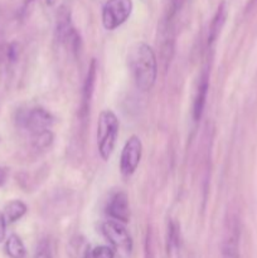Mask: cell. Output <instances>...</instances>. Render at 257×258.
Segmentation results:
<instances>
[{
  "label": "cell",
  "instance_id": "e0dca14e",
  "mask_svg": "<svg viewBox=\"0 0 257 258\" xmlns=\"http://www.w3.org/2000/svg\"><path fill=\"white\" fill-rule=\"evenodd\" d=\"M5 180H7V171L3 168H0V185H3Z\"/></svg>",
  "mask_w": 257,
  "mask_h": 258
},
{
  "label": "cell",
  "instance_id": "ac0fdd59",
  "mask_svg": "<svg viewBox=\"0 0 257 258\" xmlns=\"http://www.w3.org/2000/svg\"><path fill=\"white\" fill-rule=\"evenodd\" d=\"M54 2H55V0H47V3H48V4H49V5L54 4Z\"/></svg>",
  "mask_w": 257,
  "mask_h": 258
},
{
  "label": "cell",
  "instance_id": "30bf717a",
  "mask_svg": "<svg viewBox=\"0 0 257 258\" xmlns=\"http://www.w3.org/2000/svg\"><path fill=\"white\" fill-rule=\"evenodd\" d=\"M25 213H27V206L20 201H13L5 207V211H4L5 221L13 223V222L19 221Z\"/></svg>",
  "mask_w": 257,
  "mask_h": 258
},
{
  "label": "cell",
  "instance_id": "4fadbf2b",
  "mask_svg": "<svg viewBox=\"0 0 257 258\" xmlns=\"http://www.w3.org/2000/svg\"><path fill=\"white\" fill-rule=\"evenodd\" d=\"M115 252L111 247L107 246H98L93 248L92 251L88 252L87 258H113Z\"/></svg>",
  "mask_w": 257,
  "mask_h": 258
},
{
  "label": "cell",
  "instance_id": "9c48e42d",
  "mask_svg": "<svg viewBox=\"0 0 257 258\" xmlns=\"http://www.w3.org/2000/svg\"><path fill=\"white\" fill-rule=\"evenodd\" d=\"M207 92H208V78L204 77L202 80L201 85H199L198 91H197L196 100H194L193 105V117L194 120L198 121L202 117V113H203L204 105H206V98H207Z\"/></svg>",
  "mask_w": 257,
  "mask_h": 258
},
{
  "label": "cell",
  "instance_id": "52a82bcc",
  "mask_svg": "<svg viewBox=\"0 0 257 258\" xmlns=\"http://www.w3.org/2000/svg\"><path fill=\"white\" fill-rule=\"evenodd\" d=\"M106 213L112 218V221L120 222V223H127L128 222V198L126 193L118 190L110 198L106 208Z\"/></svg>",
  "mask_w": 257,
  "mask_h": 258
},
{
  "label": "cell",
  "instance_id": "7a4b0ae2",
  "mask_svg": "<svg viewBox=\"0 0 257 258\" xmlns=\"http://www.w3.org/2000/svg\"><path fill=\"white\" fill-rule=\"evenodd\" d=\"M118 135V120L115 113L105 110L100 113L97 122V145L103 160H108L115 149Z\"/></svg>",
  "mask_w": 257,
  "mask_h": 258
},
{
  "label": "cell",
  "instance_id": "277c9868",
  "mask_svg": "<svg viewBox=\"0 0 257 258\" xmlns=\"http://www.w3.org/2000/svg\"><path fill=\"white\" fill-rule=\"evenodd\" d=\"M103 234L115 247L118 253L128 256L133 251V239L122 223L116 221H107L102 227Z\"/></svg>",
  "mask_w": 257,
  "mask_h": 258
},
{
  "label": "cell",
  "instance_id": "3957f363",
  "mask_svg": "<svg viewBox=\"0 0 257 258\" xmlns=\"http://www.w3.org/2000/svg\"><path fill=\"white\" fill-rule=\"evenodd\" d=\"M133 12L131 0H108L102 9V23L107 30H113L128 19Z\"/></svg>",
  "mask_w": 257,
  "mask_h": 258
},
{
  "label": "cell",
  "instance_id": "5b68a950",
  "mask_svg": "<svg viewBox=\"0 0 257 258\" xmlns=\"http://www.w3.org/2000/svg\"><path fill=\"white\" fill-rule=\"evenodd\" d=\"M53 116L44 108H33L28 112L23 113L19 117V122L23 127L27 128L33 136L40 135V134L49 131L50 126L53 125Z\"/></svg>",
  "mask_w": 257,
  "mask_h": 258
},
{
  "label": "cell",
  "instance_id": "7c38bea8",
  "mask_svg": "<svg viewBox=\"0 0 257 258\" xmlns=\"http://www.w3.org/2000/svg\"><path fill=\"white\" fill-rule=\"evenodd\" d=\"M95 81H96V60H92L90 66V70H88L87 78H86L85 90H83V103H85L86 106H87V103L90 102L91 97H92L93 87H95Z\"/></svg>",
  "mask_w": 257,
  "mask_h": 258
},
{
  "label": "cell",
  "instance_id": "2e32d148",
  "mask_svg": "<svg viewBox=\"0 0 257 258\" xmlns=\"http://www.w3.org/2000/svg\"><path fill=\"white\" fill-rule=\"evenodd\" d=\"M9 58L12 60H14L17 58V49H15V44H12L9 47Z\"/></svg>",
  "mask_w": 257,
  "mask_h": 258
},
{
  "label": "cell",
  "instance_id": "8992f818",
  "mask_svg": "<svg viewBox=\"0 0 257 258\" xmlns=\"http://www.w3.org/2000/svg\"><path fill=\"white\" fill-rule=\"evenodd\" d=\"M143 153V144L138 136H131L126 141L125 146L121 153L120 160V170L125 176L131 175L135 173L136 168L139 166Z\"/></svg>",
  "mask_w": 257,
  "mask_h": 258
},
{
  "label": "cell",
  "instance_id": "ba28073f",
  "mask_svg": "<svg viewBox=\"0 0 257 258\" xmlns=\"http://www.w3.org/2000/svg\"><path fill=\"white\" fill-rule=\"evenodd\" d=\"M226 19H227V5L226 3L222 2L221 4H219L216 14H214L213 20H212L211 23V28H209V34H208V44H212V43L218 38L219 33H221L222 28H223L224 23H226Z\"/></svg>",
  "mask_w": 257,
  "mask_h": 258
},
{
  "label": "cell",
  "instance_id": "8fae6325",
  "mask_svg": "<svg viewBox=\"0 0 257 258\" xmlns=\"http://www.w3.org/2000/svg\"><path fill=\"white\" fill-rule=\"evenodd\" d=\"M5 249H7L8 256L10 258H24L25 257V247L23 244V241L17 236L12 234L8 238L5 243Z\"/></svg>",
  "mask_w": 257,
  "mask_h": 258
},
{
  "label": "cell",
  "instance_id": "5bb4252c",
  "mask_svg": "<svg viewBox=\"0 0 257 258\" xmlns=\"http://www.w3.org/2000/svg\"><path fill=\"white\" fill-rule=\"evenodd\" d=\"M34 258H53L52 252L49 251V247L47 244L42 243L39 246V248L37 249V253H35Z\"/></svg>",
  "mask_w": 257,
  "mask_h": 258
},
{
  "label": "cell",
  "instance_id": "6da1fadb",
  "mask_svg": "<svg viewBox=\"0 0 257 258\" xmlns=\"http://www.w3.org/2000/svg\"><path fill=\"white\" fill-rule=\"evenodd\" d=\"M127 64L136 86L141 91L151 90L158 75V63L150 45L144 42L134 44L128 50Z\"/></svg>",
  "mask_w": 257,
  "mask_h": 258
},
{
  "label": "cell",
  "instance_id": "d6986e66",
  "mask_svg": "<svg viewBox=\"0 0 257 258\" xmlns=\"http://www.w3.org/2000/svg\"><path fill=\"white\" fill-rule=\"evenodd\" d=\"M253 2H256V0H252V2H251V4H252V3H253Z\"/></svg>",
  "mask_w": 257,
  "mask_h": 258
},
{
  "label": "cell",
  "instance_id": "9a60e30c",
  "mask_svg": "<svg viewBox=\"0 0 257 258\" xmlns=\"http://www.w3.org/2000/svg\"><path fill=\"white\" fill-rule=\"evenodd\" d=\"M5 233H7V221H5L4 213L0 212V243L5 239Z\"/></svg>",
  "mask_w": 257,
  "mask_h": 258
}]
</instances>
